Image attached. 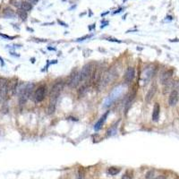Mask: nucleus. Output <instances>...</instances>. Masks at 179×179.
Segmentation results:
<instances>
[{
    "label": "nucleus",
    "mask_w": 179,
    "mask_h": 179,
    "mask_svg": "<svg viewBox=\"0 0 179 179\" xmlns=\"http://www.w3.org/2000/svg\"><path fill=\"white\" fill-rule=\"evenodd\" d=\"M34 83H27L26 85L22 86L21 89H19V102L21 105H23L29 98L32 96L33 92V90H34Z\"/></svg>",
    "instance_id": "nucleus-1"
},
{
    "label": "nucleus",
    "mask_w": 179,
    "mask_h": 179,
    "mask_svg": "<svg viewBox=\"0 0 179 179\" xmlns=\"http://www.w3.org/2000/svg\"><path fill=\"white\" fill-rule=\"evenodd\" d=\"M123 91H124V87L123 86H118V87L115 88L114 90L112 91V92L108 95V97L106 98V100L104 102V107L108 108V107L111 106L115 100L119 98V96L122 95Z\"/></svg>",
    "instance_id": "nucleus-2"
},
{
    "label": "nucleus",
    "mask_w": 179,
    "mask_h": 179,
    "mask_svg": "<svg viewBox=\"0 0 179 179\" xmlns=\"http://www.w3.org/2000/svg\"><path fill=\"white\" fill-rule=\"evenodd\" d=\"M64 88V81H57L53 87L51 88V91H50V99L51 100H57L58 96L60 95L62 90Z\"/></svg>",
    "instance_id": "nucleus-3"
},
{
    "label": "nucleus",
    "mask_w": 179,
    "mask_h": 179,
    "mask_svg": "<svg viewBox=\"0 0 179 179\" xmlns=\"http://www.w3.org/2000/svg\"><path fill=\"white\" fill-rule=\"evenodd\" d=\"M8 93V81L5 78H0V103L3 102Z\"/></svg>",
    "instance_id": "nucleus-4"
},
{
    "label": "nucleus",
    "mask_w": 179,
    "mask_h": 179,
    "mask_svg": "<svg viewBox=\"0 0 179 179\" xmlns=\"http://www.w3.org/2000/svg\"><path fill=\"white\" fill-rule=\"evenodd\" d=\"M45 95H46V86L44 85L40 86L35 91L34 99L36 102H41L45 98Z\"/></svg>",
    "instance_id": "nucleus-5"
},
{
    "label": "nucleus",
    "mask_w": 179,
    "mask_h": 179,
    "mask_svg": "<svg viewBox=\"0 0 179 179\" xmlns=\"http://www.w3.org/2000/svg\"><path fill=\"white\" fill-rule=\"evenodd\" d=\"M81 77H80V73H74L72 76H71V78H70V80L68 81V86L70 87V88H72V89H74V88H76L80 83H81Z\"/></svg>",
    "instance_id": "nucleus-6"
},
{
    "label": "nucleus",
    "mask_w": 179,
    "mask_h": 179,
    "mask_svg": "<svg viewBox=\"0 0 179 179\" xmlns=\"http://www.w3.org/2000/svg\"><path fill=\"white\" fill-rule=\"evenodd\" d=\"M91 75V65H87L82 67V69L80 72V77H81V81H85L88 78H90Z\"/></svg>",
    "instance_id": "nucleus-7"
},
{
    "label": "nucleus",
    "mask_w": 179,
    "mask_h": 179,
    "mask_svg": "<svg viewBox=\"0 0 179 179\" xmlns=\"http://www.w3.org/2000/svg\"><path fill=\"white\" fill-rule=\"evenodd\" d=\"M179 99V93L177 91L174 90L171 91L170 95H169V98H168V104L169 106L171 107H174L177 104Z\"/></svg>",
    "instance_id": "nucleus-8"
},
{
    "label": "nucleus",
    "mask_w": 179,
    "mask_h": 179,
    "mask_svg": "<svg viewBox=\"0 0 179 179\" xmlns=\"http://www.w3.org/2000/svg\"><path fill=\"white\" fill-rule=\"evenodd\" d=\"M134 78V68L133 67H128L126 71L125 74V81L126 83H130Z\"/></svg>",
    "instance_id": "nucleus-9"
},
{
    "label": "nucleus",
    "mask_w": 179,
    "mask_h": 179,
    "mask_svg": "<svg viewBox=\"0 0 179 179\" xmlns=\"http://www.w3.org/2000/svg\"><path fill=\"white\" fill-rule=\"evenodd\" d=\"M156 91H157V85H156V84H153V85L150 88V90L148 91L146 96H145V101H146L147 103H150V100H151V99L153 98V97L155 96Z\"/></svg>",
    "instance_id": "nucleus-10"
},
{
    "label": "nucleus",
    "mask_w": 179,
    "mask_h": 179,
    "mask_svg": "<svg viewBox=\"0 0 179 179\" xmlns=\"http://www.w3.org/2000/svg\"><path fill=\"white\" fill-rule=\"evenodd\" d=\"M172 75H173V70H167V71H166L165 73H163L161 77H160V82L162 84L168 83V81L171 79Z\"/></svg>",
    "instance_id": "nucleus-11"
},
{
    "label": "nucleus",
    "mask_w": 179,
    "mask_h": 179,
    "mask_svg": "<svg viewBox=\"0 0 179 179\" xmlns=\"http://www.w3.org/2000/svg\"><path fill=\"white\" fill-rule=\"evenodd\" d=\"M18 90V82L17 80H12L10 82H8V93L10 95H15Z\"/></svg>",
    "instance_id": "nucleus-12"
},
{
    "label": "nucleus",
    "mask_w": 179,
    "mask_h": 179,
    "mask_svg": "<svg viewBox=\"0 0 179 179\" xmlns=\"http://www.w3.org/2000/svg\"><path fill=\"white\" fill-rule=\"evenodd\" d=\"M160 106L159 103H155L152 111V120L157 122L160 118Z\"/></svg>",
    "instance_id": "nucleus-13"
},
{
    "label": "nucleus",
    "mask_w": 179,
    "mask_h": 179,
    "mask_svg": "<svg viewBox=\"0 0 179 179\" xmlns=\"http://www.w3.org/2000/svg\"><path fill=\"white\" fill-rule=\"evenodd\" d=\"M109 114V111H107L105 114L103 115L101 117H100V119L98 120V122L95 124V126H94V130L95 131H98L101 127H102V125L104 124V122L106 121V119H107V116H108V115Z\"/></svg>",
    "instance_id": "nucleus-14"
},
{
    "label": "nucleus",
    "mask_w": 179,
    "mask_h": 179,
    "mask_svg": "<svg viewBox=\"0 0 179 179\" xmlns=\"http://www.w3.org/2000/svg\"><path fill=\"white\" fill-rule=\"evenodd\" d=\"M135 95H136V91L133 90V91L130 93V95L128 96V98H127V100H126V113H127L129 108L131 107V103H132V101L133 100Z\"/></svg>",
    "instance_id": "nucleus-15"
},
{
    "label": "nucleus",
    "mask_w": 179,
    "mask_h": 179,
    "mask_svg": "<svg viewBox=\"0 0 179 179\" xmlns=\"http://www.w3.org/2000/svg\"><path fill=\"white\" fill-rule=\"evenodd\" d=\"M152 74H153V68H148L146 71L144 72V75H143L144 81H150V78H151V76H152Z\"/></svg>",
    "instance_id": "nucleus-16"
},
{
    "label": "nucleus",
    "mask_w": 179,
    "mask_h": 179,
    "mask_svg": "<svg viewBox=\"0 0 179 179\" xmlns=\"http://www.w3.org/2000/svg\"><path fill=\"white\" fill-rule=\"evenodd\" d=\"M56 103H57V100H51L50 99L49 108H48V113L49 115L53 114L55 112V110H56Z\"/></svg>",
    "instance_id": "nucleus-17"
},
{
    "label": "nucleus",
    "mask_w": 179,
    "mask_h": 179,
    "mask_svg": "<svg viewBox=\"0 0 179 179\" xmlns=\"http://www.w3.org/2000/svg\"><path fill=\"white\" fill-rule=\"evenodd\" d=\"M22 10H24L25 12H29L33 9V5L30 4L29 2L27 1H22Z\"/></svg>",
    "instance_id": "nucleus-18"
},
{
    "label": "nucleus",
    "mask_w": 179,
    "mask_h": 179,
    "mask_svg": "<svg viewBox=\"0 0 179 179\" xmlns=\"http://www.w3.org/2000/svg\"><path fill=\"white\" fill-rule=\"evenodd\" d=\"M17 15L19 16V18H21V20L22 21H26L27 19V12H25L22 9H18L17 11Z\"/></svg>",
    "instance_id": "nucleus-19"
},
{
    "label": "nucleus",
    "mask_w": 179,
    "mask_h": 179,
    "mask_svg": "<svg viewBox=\"0 0 179 179\" xmlns=\"http://www.w3.org/2000/svg\"><path fill=\"white\" fill-rule=\"evenodd\" d=\"M108 174L110 176H115V175H117L120 172V168H118L116 167H111L108 168Z\"/></svg>",
    "instance_id": "nucleus-20"
},
{
    "label": "nucleus",
    "mask_w": 179,
    "mask_h": 179,
    "mask_svg": "<svg viewBox=\"0 0 179 179\" xmlns=\"http://www.w3.org/2000/svg\"><path fill=\"white\" fill-rule=\"evenodd\" d=\"M4 15H5V16L10 17V18L15 16V12H14L12 9H10V8H5V9L4 10Z\"/></svg>",
    "instance_id": "nucleus-21"
},
{
    "label": "nucleus",
    "mask_w": 179,
    "mask_h": 179,
    "mask_svg": "<svg viewBox=\"0 0 179 179\" xmlns=\"http://www.w3.org/2000/svg\"><path fill=\"white\" fill-rule=\"evenodd\" d=\"M10 4H12L13 5H15V6L17 7L18 9H21V8H22V0H11V1H10Z\"/></svg>",
    "instance_id": "nucleus-22"
},
{
    "label": "nucleus",
    "mask_w": 179,
    "mask_h": 179,
    "mask_svg": "<svg viewBox=\"0 0 179 179\" xmlns=\"http://www.w3.org/2000/svg\"><path fill=\"white\" fill-rule=\"evenodd\" d=\"M116 133V126H112V127H110L108 132H107V134H108V136H113Z\"/></svg>",
    "instance_id": "nucleus-23"
},
{
    "label": "nucleus",
    "mask_w": 179,
    "mask_h": 179,
    "mask_svg": "<svg viewBox=\"0 0 179 179\" xmlns=\"http://www.w3.org/2000/svg\"><path fill=\"white\" fill-rule=\"evenodd\" d=\"M146 179H154L155 178V172L153 170H150L146 173V176H145Z\"/></svg>",
    "instance_id": "nucleus-24"
},
{
    "label": "nucleus",
    "mask_w": 179,
    "mask_h": 179,
    "mask_svg": "<svg viewBox=\"0 0 179 179\" xmlns=\"http://www.w3.org/2000/svg\"><path fill=\"white\" fill-rule=\"evenodd\" d=\"M76 179H84V174H83V170L80 168L78 170V173H77V177H76Z\"/></svg>",
    "instance_id": "nucleus-25"
},
{
    "label": "nucleus",
    "mask_w": 179,
    "mask_h": 179,
    "mask_svg": "<svg viewBox=\"0 0 179 179\" xmlns=\"http://www.w3.org/2000/svg\"><path fill=\"white\" fill-rule=\"evenodd\" d=\"M80 90H81V91H79V96L81 97V96H83V95L85 94L87 89H86V87H81Z\"/></svg>",
    "instance_id": "nucleus-26"
},
{
    "label": "nucleus",
    "mask_w": 179,
    "mask_h": 179,
    "mask_svg": "<svg viewBox=\"0 0 179 179\" xmlns=\"http://www.w3.org/2000/svg\"><path fill=\"white\" fill-rule=\"evenodd\" d=\"M27 2H29L30 4H32V5H35V4H37L38 2H39V0H26Z\"/></svg>",
    "instance_id": "nucleus-27"
},
{
    "label": "nucleus",
    "mask_w": 179,
    "mask_h": 179,
    "mask_svg": "<svg viewBox=\"0 0 179 179\" xmlns=\"http://www.w3.org/2000/svg\"><path fill=\"white\" fill-rule=\"evenodd\" d=\"M0 36H2L3 38H5V39H9V40H12V39H14V37H10V36L5 35V34H1V33H0Z\"/></svg>",
    "instance_id": "nucleus-28"
},
{
    "label": "nucleus",
    "mask_w": 179,
    "mask_h": 179,
    "mask_svg": "<svg viewBox=\"0 0 179 179\" xmlns=\"http://www.w3.org/2000/svg\"><path fill=\"white\" fill-rule=\"evenodd\" d=\"M154 179H167L166 178V177L165 176H163V175H160V176H158L156 178H154Z\"/></svg>",
    "instance_id": "nucleus-29"
},
{
    "label": "nucleus",
    "mask_w": 179,
    "mask_h": 179,
    "mask_svg": "<svg viewBox=\"0 0 179 179\" xmlns=\"http://www.w3.org/2000/svg\"><path fill=\"white\" fill-rule=\"evenodd\" d=\"M122 179H132V178H131V177H129L128 175H124V176L122 177Z\"/></svg>",
    "instance_id": "nucleus-30"
},
{
    "label": "nucleus",
    "mask_w": 179,
    "mask_h": 179,
    "mask_svg": "<svg viewBox=\"0 0 179 179\" xmlns=\"http://www.w3.org/2000/svg\"><path fill=\"white\" fill-rule=\"evenodd\" d=\"M123 1H124V2H126V0H123Z\"/></svg>",
    "instance_id": "nucleus-31"
}]
</instances>
